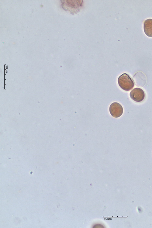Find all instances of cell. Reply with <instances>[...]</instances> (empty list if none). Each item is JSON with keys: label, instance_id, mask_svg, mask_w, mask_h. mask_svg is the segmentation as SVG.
Segmentation results:
<instances>
[{"label": "cell", "instance_id": "cell-1", "mask_svg": "<svg viewBox=\"0 0 152 228\" xmlns=\"http://www.w3.org/2000/svg\"><path fill=\"white\" fill-rule=\"evenodd\" d=\"M118 84L120 88L125 91H129L134 85V83L126 73H124L120 75L118 79Z\"/></svg>", "mask_w": 152, "mask_h": 228}, {"label": "cell", "instance_id": "cell-4", "mask_svg": "<svg viewBox=\"0 0 152 228\" xmlns=\"http://www.w3.org/2000/svg\"><path fill=\"white\" fill-rule=\"evenodd\" d=\"M143 30L145 34L148 37H152V19L146 20L143 23Z\"/></svg>", "mask_w": 152, "mask_h": 228}, {"label": "cell", "instance_id": "cell-3", "mask_svg": "<svg viewBox=\"0 0 152 228\" xmlns=\"http://www.w3.org/2000/svg\"><path fill=\"white\" fill-rule=\"evenodd\" d=\"M130 98L133 101L140 102L143 101L145 98V93L142 89L136 88L133 89L130 93Z\"/></svg>", "mask_w": 152, "mask_h": 228}, {"label": "cell", "instance_id": "cell-2", "mask_svg": "<svg viewBox=\"0 0 152 228\" xmlns=\"http://www.w3.org/2000/svg\"><path fill=\"white\" fill-rule=\"evenodd\" d=\"M109 111L111 116L115 118H118L122 115L123 108L122 105L117 102L112 103L110 105Z\"/></svg>", "mask_w": 152, "mask_h": 228}]
</instances>
